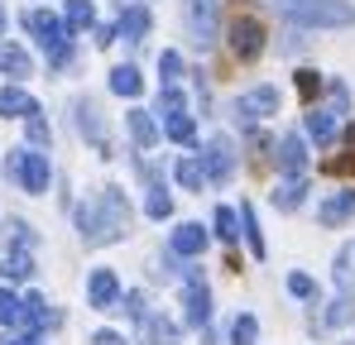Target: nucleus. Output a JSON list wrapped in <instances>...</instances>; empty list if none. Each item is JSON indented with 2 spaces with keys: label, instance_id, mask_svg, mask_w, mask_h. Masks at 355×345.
Returning a JSON list of instances; mask_svg holds the SVG:
<instances>
[{
  "label": "nucleus",
  "instance_id": "obj_1",
  "mask_svg": "<svg viewBox=\"0 0 355 345\" xmlns=\"http://www.w3.org/2000/svg\"><path fill=\"white\" fill-rule=\"evenodd\" d=\"M77 230L87 245H111L130 230V202L120 187H101L96 197H87L77 206Z\"/></svg>",
  "mask_w": 355,
  "mask_h": 345
},
{
  "label": "nucleus",
  "instance_id": "obj_2",
  "mask_svg": "<svg viewBox=\"0 0 355 345\" xmlns=\"http://www.w3.org/2000/svg\"><path fill=\"white\" fill-rule=\"evenodd\" d=\"M293 24L302 29H341V24H355V5L351 0H274Z\"/></svg>",
  "mask_w": 355,
  "mask_h": 345
},
{
  "label": "nucleus",
  "instance_id": "obj_3",
  "mask_svg": "<svg viewBox=\"0 0 355 345\" xmlns=\"http://www.w3.org/2000/svg\"><path fill=\"white\" fill-rule=\"evenodd\" d=\"M24 24H29V34L39 39V48L53 57V67H62V62L72 57V44H67V34H72V29L62 24L58 15H49V10H29V15H24Z\"/></svg>",
  "mask_w": 355,
  "mask_h": 345
},
{
  "label": "nucleus",
  "instance_id": "obj_4",
  "mask_svg": "<svg viewBox=\"0 0 355 345\" xmlns=\"http://www.w3.org/2000/svg\"><path fill=\"white\" fill-rule=\"evenodd\" d=\"M10 177H15L24 192H34V197H39V192H49V177H53V172H49V154L15 149V154H10Z\"/></svg>",
  "mask_w": 355,
  "mask_h": 345
},
{
  "label": "nucleus",
  "instance_id": "obj_5",
  "mask_svg": "<svg viewBox=\"0 0 355 345\" xmlns=\"http://www.w3.org/2000/svg\"><path fill=\"white\" fill-rule=\"evenodd\" d=\"M231 53L240 62H254V57L264 53V24L254 15H236L231 19Z\"/></svg>",
  "mask_w": 355,
  "mask_h": 345
},
{
  "label": "nucleus",
  "instance_id": "obj_6",
  "mask_svg": "<svg viewBox=\"0 0 355 345\" xmlns=\"http://www.w3.org/2000/svg\"><path fill=\"white\" fill-rule=\"evenodd\" d=\"M87 302L96 307V312H120V283L111 269H92V278H87Z\"/></svg>",
  "mask_w": 355,
  "mask_h": 345
},
{
  "label": "nucleus",
  "instance_id": "obj_7",
  "mask_svg": "<svg viewBox=\"0 0 355 345\" xmlns=\"http://www.w3.org/2000/svg\"><path fill=\"white\" fill-rule=\"evenodd\" d=\"M187 5V24H192V39L207 48L216 44V0H182Z\"/></svg>",
  "mask_w": 355,
  "mask_h": 345
},
{
  "label": "nucleus",
  "instance_id": "obj_8",
  "mask_svg": "<svg viewBox=\"0 0 355 345\" xmlns=\"http://www.w3.org/2000/svg\"><path fill=\"white\" fill-rule=\"evenodd\" d=\"M279 111V87H254V91H245L236 101V115L240 120H264V115Z\"/></svg>",
  "mask_w": 355,
  "mask_h": 345
},
{
  "label": "nucleus",
  "instance_id": "obj_9",
  "mask_svg": "<svg viewBox=\"0 0 355 345\" xmlns=\"http://www.w3.org/2000/svg\"><path fill=\"white\" fill-rule=\"evenodd\" d=\"M77 130L96 144V154L101 159H111V139H106V125H101V111L92 106V101H77Z\"/></svg>",
  "mask_w": 355,
  "mask_h": 345
},
{
  "label": "nucleus",
  "instance_id": "obj_10",
  "mask_svg": "<svg viewBox=\"0 0 355 345\" xmlns=\"http://www.w3.org/2000/svg\"><path fill=\"white\" fill-rule=\"evenodd\" d=\"M168 249H173L178 259H197V254L207 249V230L197 226V221H182V226L168 235Z\"/></svg>",
  "mask_w": 355,
  "mask_h": 345
},
{
  "label": "nucleus",
  "instance_id": "obj_11",
  "mask_svg": "<svg viewBox=\"0 0 355 345\" xmlns=\"http://www.w3.org/2000/svg\"><path fill=\"white\" fill-rule=\"evenodd\" d=\"M202 168H207V177H211V182H226V177H231V168H236L231 144H226V139H211V144L202 149Z\"/></svg>",
  "mask_w": 355,
  "mask_h": 345
},
{
  "label": "nucleus",
  "instance_id": "obj_12",
  "mask_svg": "<svg viewBox=\"0 0 355 345\" xmlns=\"http://www.w3.org/2000/svg\"><path fill=\"white\" fill-rule=\"evenodd\" d=\"M355 216V192H336V197H327L322 206H317V226H341V221H351Z\"/></svg>",
  "mask_w": 355,
  "mask_h": 345
},
{
  "label": "nucleus",
  "instance_id": "obj_13",
  "mask_svg": "<svg viewBox=\"0 0 355 345\" xmlns=\"http://www.w3.org/2000/svg\"><path fill=\"white\" fill-rule=\"evenodd\" d=\"M211 321V292L202 278H187V326H207Z\"/></svg>",
  "mask_w": 355,
  "mask_h": 345
},
{
  "label": "nucleus",
  "instance_id": "obj_14",
  "mask_svg": "<svg viewBox=\"0 0 355 345\" xmlns=\"http://www.w3.org/2000/svg\"><path fill=\"white\" fill-rule=\"evenodd\" d=\"M29 274H34V249H29V245H15V249L0 254V278H15V283H19V278H29Z\"/></svg>",
  "mask_w": 355,
  "mask_h": 345
},
{
  "label": "nucleus",
  "instance_id": "obj_15",
  "mask_svg": "<svg viewBox=\"0 0 355 345\" xmlns=\"http://www.w3.org/2000/svg\"><path fill=\"white\" fill-rule=\"evenodd\" d=\"M0 115H39V101L24 91V87H0Z\"/></svg>",
  "mask_w": 355,
  "mask_h": 345
},
{
  "label": "nucleus",
  "instance_id": "obj_16",
  "mask_svg": "<svg viewBox=\"0 0 355 345\" xmlns=\"http://www.w3.org/2000/svg\"><path fill=\"white\" fill-rule=\"evenodd\" d=\"M139 345H178V326L164 317H144L139 321Z\"/></svg>",
  "mask_w": 355,
  "mask_h": 345
},
{
  "label": "nucleus",
  "instance_id": "obj_17",
  "mask_svg": "<svg viewBox=\"0 0 355 345\" xmlns=\"http://www.w3.org/2000/svg\"><path fill=\"white\" fill-rule=\"evenodd\" d=\"M144 34H149V10L144 5H130L120 15V39L125 44H144Z\"/></svg>",
  "mask_w": 355,
  "mask_h": 345
},
{
  "label": "nucleus",
  "instance_id": "obj_18",
  "mask_svg": "<svg viewBox=\"0 0 355 345\" xmlns=\"http://www.w3.org/2000/svg\"><path fill=\"white\" fill-rule=\"evenodd\" d=\"M336 130H341V120H336V111H307V134L317 139V144H331L336 139Z\"/></svg>",
  "mask_w": 355,
  "mask_h": 345
},
{
  "label": "nucleus",
  "instance_id": "obj_19",
  "mask_svg": "<svg viewBox=\"0 0 355 345\" xmlns=\"http://www.w3.org/2000/svg\"><path fill=\"white\" fill-rule=\"evenodd\" d=\"M58 321L62 317L44 302V297H24V326H29V331H44V326H58Z\"/></svg>",
  "mask_w": 355,
  "mask_h": 345
},
{
  "label": "nucleus",
  "instance_id": "obj_20",
  "mask_svg": "<svg viewBox=\"0 0 355 345\" xmlns=\"http://www.w3.org/2000/svg\"><path fill=\"white\" fill-rule=\"evenodd\" d=\"M279 168L288 172V177H297V172L307 168V149H302V139H297V134H288V139L279 144Z\"/></svg>",
  "mask_w": 355,
  "mask_h": 345
},
{
  "label": "nucleus",
  "instance_id": "obj_21",
  "mask_svg": "<svg viewBox=\"0 0 355 345\" xmlns=\"http://www.w3.org/2000/svg\"><path fill=\"white\" fill-rule=\"evenodd\" d=\"M302 197H307V177L297 172V177H288V182H279L274 206H279V211H297V206H302Z\"/></svg>",
  "mask_w": 355,
  "mask_h": 345
},
{
  "label": "nucleus",
  "instance_id": "obj_22",
  "mask_svg": "<svg viewBox=\"0 0 355 345\" xmlns=\"http://www.w3.org/2000/svg\"><path fill=\"white\" fill-rule=\"evenodd\" d=\"M130 134H135V144H139V149H149V144L159 139V125H154V115L135 106V111H130Z\"/></svg>",
  "mask_w": 355,
  "mask_h": 345
},
{
  "label": "nucleus",
  "instance_id": "obj_23",
  "mask_svg": "<svg viewBox=\"0 0 355 345\" xmlns=\"http://www.w3.org/2000/svg\"><path fill=\"white\" fill-rule=\"evenodd\" d=\"M111 91H116V96H139V91H144L139 67H130V62H125V67H116V72H111Z\"/></svg>",
  "mask_w": 355,
  "mask_h": 345
},
{
  "label": "nucleus",
  "instance_id": "obj_24",
  "mask_svg": "<svg viewBox=\"0 0 355 345\" xmlns=\"http://www.w3.org/2000/svg\"><path fill=\"white\" fill-rule=\"evenodd\" d=\"M0 72L5 77H29V53L19 44H0Z\"/></svg>",
  "mask_w": 355,
  "mask_h": 345
},
{
  "label": "nucleus",
  "instance_id": "obj_25",
  "mask_svg": "<svg viewBox=\"0 0 355 345\" xmlns=\"http://www.w3.org/2000/svg\"><path fill=\"white\" fill-rule=\"evenodd\" d=\"M164 134L173 139V144H192L197 139V125H192V115H164Z\"/></svg>",
  "mask_w": 355,
  "mask_h": 345
},
{
  "label": "nucleus",
  "instance_id": "obj_26",
  "mask_svg": "<svg viewBox=\"0 0 355 345\" xmlns=\"http://www.w3.org/2000/svg\"><path fill=\"white\" fill-rule=\"evenodd\" d=\"M178 182H182L187 192H202L211 177H207V168H202V159H182V163H178Z\"/></svg>",
  "mask_w": 355,
  "mask_h": 345
},
{
  "label": "nucleus",
  "instance_id": "obj_27",
  "mask_svg": "<svg viewBox=\"0 0 355 345\" xmlns=\"http://www.w3.org/2000/svg\"><path fill=\"white\" fill-rule=\"evenodd\" d=\"M92 24H96L92 0H72V5H67V29H72V34H82V29H92Z\"/></svg>",
  "mask_w": 355,
  "mask_h": 345
},
{
  "label": "nucleus",
  "instance_id": "obj_28",
  "mask_svg": "<svg viewBox=\"0 0 355 345\" xmlns=\"http://www.w3.org/2000/svg\"><path fill=\"white\" fill-rule=\"evenodd\" d=\"M0 326H24V302L10 288H0Z\"/></svg>",
  "mask_w": 355,
  "mask_h": 345
},
{
  "label": "nucleus",
  "instance_id": "obj_29",
  "mask_svg": "<svg viewBox=\"0 0 355 345\" xmlns=\"http://www.w3.org/2000/svg\"><path fill=\"white\" fill-rule=\"evenodd\" d=\"M240 221H245V240H250V254H254V259H264V235H259V221H254V206H250V202L240 206Z\"/></svg>",
  "mask_w": 355,
  "mask_h": 345
},
{
  "label": "nucleus",
  "instance_id": "obj_30",
  "mask_svg": "<svg viewBox=\"0 0 355 345\" xmlns=\"http://www.w3.org/2000/svg\"><path fill=\"white\" fill-rule=\"evenodd\" d=\"M254 341H259V321L250 312H240L236 321H231V345H254Z\"/></svg>",
  "mask_w": 355,
  "mask_h": 345
},
{
  "label": "nucleus",
  "instance_id": "obj_31",
  "mask_svg": "<svg viewBox=\"0 0 355 345\" xmlns=\"http://www.w3.org/2000/svg\"><path fill=\"white\" fill-rule=\"evenodd\" d=\"M144 211H149L154 221H164V216L173 211V197H168V192H164V187L154 182V187H149V202H144Z\"/></svg>",
  "mask_w": 355,
  "mask_h": 345
},
{
  "label": "nucleus",
  "instance_id": "obj_32",
  "mask_svg": "<svg viewBox=\"0 0 355 345\" xmlns=\"http://www.w3.org/2000/svg\"><path fill=\"white\" fill-rule=\"evenodd\" d=\"M216 235H221L226 245H236V240H240V216L231 211V206H221V211H216Z\"/></svg>",
  "mask_w": 355,
  "mask_h": 345
},
{
  "label": "nucleus",
  "instance_id": "obj_33",
  "mask_svg": "<svg viewBox=\"0 0 355 345\" xmlns=\"http://www.w3.org/2000/svg\"><path fill=\"white\" fill-rule=\"evenodd\" d=\"M351 312H355V297H351V292H341V297L327 307V317H322V321H327V326H341V321H351Z\"/></svg>",
  "mask_w": 355,
  "mask_h": 345
},
{
  "label": "nucleus",
  "instance_id": "obj_34",
  "mask_svg": "<svg viewBox=\"0 0 355 345\" xmlns=\"http://www.w3.org/2000/svg\"><path fill=\"white\" fill-rule=\"evenodd\" d=\"M159 77H164V87H178V77H182V57H178L173 48L159 53Z\"/></svg>",
  "mask_w": 355,
  "mask_h": 345
},
{
  "label": "nucleus",
  "instance_id": "obj_35",
  "mask_svg": "<svg viewBox=\"0 0 355 345\" xmlns=\"http://www.w3.org/2000/svg\"><path fill=\"white\" fill-rule=\"evenodd\" d=\"M182 111H187L182 91H178V87H164V91H159V115H182Z\"/></svg>",
  "mask_w": 355,
  "mask_h": 345
},
{
  "label": "nucleus",
  "instance_id": "obj_36",
  "mask_svg": "<svg viewBox=\"0 0 355 345\" xmlns=\"http://www.w3.org/2000/svg\"><path fill=\"white\" fill-rule=\"evenodd\" d=\"M120 312H130L135 321H144V317H149V312H144V292H125V297H120Z\"/></svg>",
  "mask_w": 355,
  "mask_h": 345
},
{
  "label": "nucleus",
  "instance_id": "obj_37",
  "mask_svg": "<svg viewBox=\"0 0 355 345\" xmlns=\"http://www.w3.org/2000/svg\"><path fill=\"white\" fill-rule=\"evenodd\" d=\"M288 292H293V297H312L317 288H312V278H307V274H293V278H288Z\"/></svg>",
  "mask_w": 355,
  "mask_h": 345
},
{
  "label": "nucleus",
  "instance_id": "obj_38",
  "mask_svg": "<svg viewBox=\"0 0 355 345\" xmlns=\"http://www.w3.org/2000/svg\"><path fill=\"white\" fill-rule=\"evenodd\" d=\"M29 139H34V144H49V125H44L39 115H29Z\"/></svg>",
  "mask_w": 355,
  "mask_h": 345
},
{
  "label": "nucleus",
  "instance_id": "obj_39",
  "mask_svg": "<svg viewBox=\"0 0 355 345\" xmlns=\"http://www.w3.org/2000/svg\"><path fill=\"white\" fill-rule=\"evenodd\" d=\"M297 87H302V96H312V91L322 87V77H317V72H297Z\"/></svg>",
  "mask_w": 355,
  "mask_h": 345
},
{
  "label": "nucleus",
  "instance_id": "obj_40",
  "mask_svg": "<svg viewBox=\"0 0 355 345\" xmlns=\"http://www.w3.org/2000/svg\"><path fill=\"white\" fill-rule=\"evenodd\" d=\"M92 345H125V336H116V331H96Z\"/></svg>",
  "mask_w": 355,
  "mask_h": 345
},
{
  "label": "nucleus",
  "instance_id": "obj_41",
  "mask_svg": "<svg viewBox=\"0 0 355 345\" xmlns=\"http://www.w3.org/2000/svg\"><path fill=\"white\" fill-rule=\"evenodd\" d=\"M0 345H39V341H34V336H10V331H5V336H0Z\"/></svg>",
  "mask_w": 355,
  "mask_h": 345
},
{
  "label": "nucleus",
  "instance_id": "obj_42",
  "mask_svg": "<svg viewBox=\"0 0 355 345\" xmlns=\"http://www.w3.org/2000/svg\"><path fill=\"white\" fill-rule=\"evenodd\" d=\"M0 29H5V10H0Z\"/></svg>",
  "mask_w": 355,
  "mask_h": 345
},
{
  "label": "nucleus",
  "instance_id": "obj_43",
  "mask_svg": "<svg viewBox=\"0 0 355 345\" xmlns=\"http://www.w3.org/2000/svg\"><path fill=\"white\" fill-rule=\"evenodd\" d=\"M351 254H355V249H351Z\"/></svg>",
  "mask_w": 355,
  "mask_h": 345
}]
</instances>
